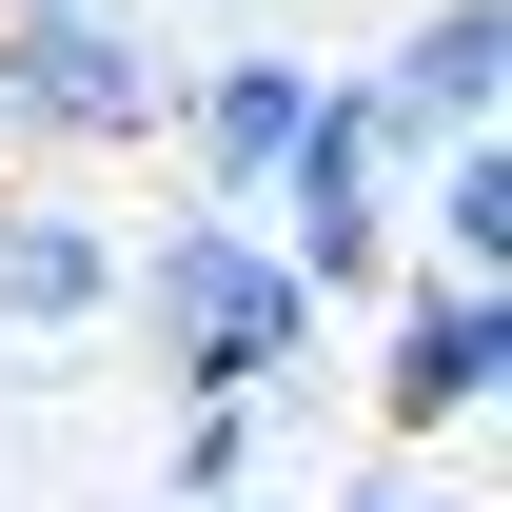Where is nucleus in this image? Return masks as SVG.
Listing matches in <instances>:
<instances>
[{
    "label": "nucleus",
    "mask_w": 512,
    "mask_h": 512,
    "mask_svg": "<svg viewBox=\"0 0 512 512\" xmlns=\"http://www.w3.org/2000/svg\"><path fill=\"white\" fill-rule=\"evenodd\" d=\"M119 316V217H79V197H0V335H79Z\"/></svg>",
    "instance_id": "nucleus-7"
},
{
    "label": "nucleus",
    "mask_w": 512,
    "mask_h": 512,
    "mask_svg": "<svg viewBox=\"0 0 512 512\" xmlns=\"http://www.w3.org/2000/svg\"><path fill=\"white\" fill-rule=\"evenodd\" d=\"M493 256H512V138H453L434 158V276L493 296Z\"/></svg>",
    "instance_id": "nucleus-8"
},
{
    "label": "nucleus",
    "mask_w": 512,
    "mask_h": 512,
    "mask_svg": "<svg viewBox=\"0 0 512 512\" xmlns=\"http://www.w3.org/2000/svg\"><path fill=\"white\" fill-rule=\"evenodd\" d=\"M119 296L158 316V355H178V394H197V414H256V394L316 355V296H296V256L256 237V217H197V197L119 256Z\"/></svg>",
    "instance_id": "nucleus-1"
},
{
    "label": "nucleus",
    "mask_w": 512,
    "mask_h": 512,
    "mask_svg": "<svg viewBox=\"0 0 512 512\" xmlns=\"http://www.w3.org/2000/svg\"><path fill=\"white\" fill-rule=\"evenodd\" d=\"M394 197H414V138L375 119V79H316V119H296V158H276V197H256V237L296 256V296H355V276H394Z\"/></svg>",
    "instance_id": "nucleus-3"
},
{
    "label": "nucleus",
    "mask_w": 512,
    "mask_h": 512,
    "mask_svg": "<svg viewBox=\"0 0 512 512\" xmlns=\"http://www.w3.org/2000/svg\"><path fill=\"white\" fill-rule=\"evenodd\" d=\"M375 394H394V434H473V414L512 394V296H473V276H414V296H394Z\"/></svg>",
    "instance_id": "nucleus-5"
},
{
    "label": "nucleus",
    "mask_w": 512,
    "mask_h": 512,
    "mask_svg": "<svg viewBox=\"0 0 512 512\" xmlns=\"http://www.w3.org/2000/svg\"><path fill=\"white\" fill-rule=\"evenodd\" d=\"M493 79H512V0H434V20L375 60V119L453 158V138H493Z\"/></svg>",
    "instance_id": "nucleus-6"
},
{
    "label": "nucleus",
    "mask_w": 512,
    "mask_h": 512,
    "mask_svg": "<svg viewBox=\"0 0 512 512\" xmlns=\"http://www.w3.org/2000/svg\"><path fill=\"white\" fill-rule=\"evenodd\" d=\"M237 473H256V414H197L178 434V512H237Z\"/></svg>",
    "instance_id": "nucleus-9"
},
{
    "label": "nucleus",
    "mask_w": 512,
    "mask_h": 512,
    "mask_svg": "<svg viewBox=\"0 0 512 512\" xmlns=\"http://www.w3.org/2000/svg\"><path fill=\"white\" fill-rule=\"evenodd\" d=\"M178 119V40L138 0H0V158H119Z\"/></svg>",
    "instance_id": "nucleus-2"
},
{
    "label": "nucleus",
    "mask_w": 512,
    "mask_h": 512,
    "mask_svg": "<svg viewBox=\"0 0 512 512\" xmlns=\"http://www.w3.org/2000/svg\"><path fill=\"white\" fill-rule=\"evenodd\" d=\"M355 512H414V493H355Z\"/></svg>",
    "instance_id": "nucleus-10"
},
{
    "label": "nucleus",
    "mask_w": 512,
    "mask_h": 512,
    "mask_svg": "<svg viewBox=\"0 0 512 512\" xmlns=\"http://www.w3.org/2000/svg\"><path fill=\"white\" fill-rule=\"evenodd\" d=\"M316 79H335V60H296L276 20L217 40V60H178V119H158V138H197V217H256V197H276L296 119H316Z\"/></svg>",
    "instance_id": "nucleus-4"
}]
</instances>
